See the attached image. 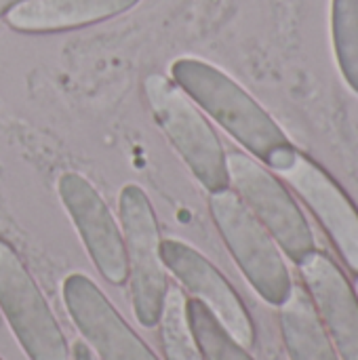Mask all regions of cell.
I'll list each match as a JSON object with an SVG mask.
<instances>
[{"mask_svg": "<svg viewBox=\"0 0 358 360\" xmlns=\"http://www.w3.org/2000/svg\"><path fill=\"white\" fill-rule=\"evenodd\" d=\"M173 82L270 171L295 148L279 122L234 78L198 57L171 63Z\"/></svg>", "mask_w": 358, "mask_h": 360, "instance_id": "6da1fadb", "label": "cell"}, {"mask_svg": "<svg viewBox=\"0 0 358 360\" xmlns=\"http://www.w3.org/2000/svg\"><path fill=\"white\" fill-rule=\"evenodd\" d=\"M148 108L196 181L211 194L230 188L226 150L203 110L162 74L143 80Z\"/></svg>", "mask_w": 358, "mask_h": 360, "instance_id": "7a4b0ae2", "label": "cell"}, {"mask_svg": "<svg viewBox=\"0 0 358 360\" xmlns=\"http://www.w3.org/2000/svg\"><path fill=\"white\" fill-rule=\"evenodd\" d=\"M209 213L232 259L270 306H281L293 289L283 251L232 188L209 194Z\"/></svg>", "mask_w": 358, "mask_h": 360, "instance_id": "3957f363", "label": "cell"}, {"mask_svg": "<svg viewBox=\"0 0 358 360\" xmlns=\"http://www.w3.org/2000/svg\"><path fill=\"white\" fill-rule=\"evenodd\" d=\"M120 230L129 262L131 304L137 323L152 329L160 321L165 295L169 289L167 270L160 257V226L156 211L137 184L122 186L118 194Z\"/></svg>", "mask_w": 358, "mask_h": 360, "instance_id": "277c9868", "label": "cell"}, {"mask_svg": "<svg viewBox=\"0 0 358 360\" xmlns=\"http://www.w3.org/2000/svg\"><path fill=\"white\" fill-rule=\"evenodd\" d=\"M230 188L295 264L317 249L314 234L285 184L245 152L226 154Z\"/></svg>", "mask_w": 358, "mask_h": 360, "instance_id": "5b68a950", "label": "cell"}, {"mask_svg": "<svg viewBox=\"0 0 358 360\" xmlns=\"http://www.w3.org/2000/svg\"><path fill=\"white\" fill-rule=\"evenodd\" d=\"M0 310L30 360H70L65 335L19 253L0 238Z\"/></svg>", "mask_w": 358, "mask_h": 360, "instance_id": "8992f818", "label": "cell"}, {"mask_svg": "<svg viewBox=\"0 0 358 360\" xmlns=\"http://www.w3.org/2000/svg\"><path fill=\"white\" fill-rule=\"evenodd\" d=\"M272 171H276L312 211L344 264L358 276V209L342 186L298 148H293Z\"/></svg>", "mask_w": 358, "mask_h": 360, "instance_id": "52a82bcc", "label": "cell"}, {"mask_svg": "<svg viewBox=\"0 0 358 360\" xmlns=\"http://www.w3.org/2000/svg\"><path fill=\"white\" fill-rule=\"evenodd\" d=\"M57 194L97 272L110 285H124L129 281V262L122 230L103 196L84 175L74 171L57 179Z\"/></svg>", "mask_w": 358, "mask_h": 360, "instance_id": "ba28073f", "label": "cell"}, {"mask_svg": "<svg viewBox=\"0 0 358 360\" xmlns=\"http://www.w3.org/2000/svg\"><path fill=\"white\" fill-rule=\"evenodd\" d=\"M61 297L76 331L101 360H160L87 274H68Z\"/></svg>", "mask_w": 358, "mask_h": 360, "instance_id": "9c48e42d", "label": "cell"}, {"mask_svg": "<svg viewBox=\"0 0 358 360\" xmlns=\"http://www.w3.org/2000/svg\"><path fill=\"white\" fill-rule=\"evenodd\" d=\"M160 257L165 270L171 272L175 281L194 295V300L203 302L243 348H253L255 325L249 310L228 278L200 251L179 238H162Z\"/></svg>", "mask_w": 358, "mask_h": 360, "instance_id": "30bf717a", "label": "cell"}, {"mask_svg": "<svg viewBox=\"0 0 358 360\" xmlns=\"http://www.w3.org/2000/svg\"><path fill=\"white\" fill-rule=\"evenodd\" d=\"M314 310L342 360H358V295L338 264L323 251L298 262Z\"/></svg>", "mask_w": 358, "mask_h": 360, "instance_id": "8fae6325", "label": "cell"}, {"mask_svg": "<svg viewBox=\"0 0 358 360\" xmlns=\"http://www.w3.org/2000/svg\"><path fill=\"white\" fill-rule=\"evenodd\" d=\"M141 0H23L6 23L23 34H53L78 30L118 17Z\"/></svg>", "mask_w": 358, "mask_h": 360, "instance_id": "7c38bea8", "label": "cell"}, {"mask_svg": "<svg viewBox=\"0 0 358 360\" xmlns=\"http://www.w3.org/2000/svg\"><path fill=\"white\" fill-rule=\"evenodd\" d=\"M279 323L289 360H342L306 289L293 285L279 306Z\"/></svg>", "mask_w": 358, "mask_h": 360, "instance_id": "4fadbf2b", "label": "cell"}, {"mask_svg": "<svg viewBox=\"0 0 358 360\" xmlns=\"http://www.w3.org/2000/svg\"><path fill=\"white\" fill-rule=\"evenodd\" d=\"M186 293L179 287H169L160 312V342L167 360H205L190 331L186 314Z\"/></svg>", "mask_w": 358, "mask_h": 360, "instance_id": "5bb4252c", "label": "cell"}, {"mask_svg": "<svg viewBox=\"0 0 358 360\" xmlns=\"http://www.w3.org/2000/svg\"><path fill=\"white\" fill-rule=\"evenodd\" d=\"M186 314L190 331L200 348L205 360H253L249 356L247 348H243L209 312V308L190 297L186 302Z\"/></svg>", "mask_w": 358, "mask_h": 360, "instance_id": "9a60e30c", "label": "cell"}, {"mask_svg": "<svg viewBox=\"0 0 358 360\" xmlns=\"http://www.w3.org/2000/svg\"><path fill=\"white\" fill-rule=\"evenodd\" d=\"M331 34L338 68L358 95V0H331Z\"/></svg>", "mask_w": 358, "mask_h": 360, "instance_id": "2e32d148", "label": "cell"}, {"mask_svg": "<svg viewBox=\"0 0 358 360\" xmlns=\"http://www.w3.org/2000/svg\"><path fill=\"white\" fill-rule=\"evenodd\" d=\"M72 360H93V354L84 342H76L72 348Z\"/></svg>", "mask_w": 358, "mask_h": 360, "instance_id": "e0dca14e", "label": "cell"}, {"mask_svg": "<svg viewBox=\"0 0 358 360\" xmlns=\"http://www.w3.org/2000/svg\"><path fill=\"white\" fill-rule=\"evenodd\" d=\"M21 2H23V0H0V19L6 17V15H8L17 4H21Z\"/></svg>", "mask_w": 358, "mask_h": 360, "instance_id": "ac0fdd59", "label": "cell"}, {"mask_svg": "<svg viewBox=\"0 0 358 360\" xmlns=\"http://www.w3.org/2000/svg\"><path fill=\"white\" fill-rule=\"evenodd\" d=\"M354 291H357V295H358V276H357V281H354Z\"/></svg>", "mask_w": 358, "mask_h": 360, "instance_id": "d6986e66", "label": "cell"}, {"mask_svg": "<svg viewBox=\"0 0 358 360\" xmlns=\"http://www.w3.org/2000/svg\"><path fill=\"white\" fill-rule=\"evenodd\" d=\"M0 360H2V359H0Z\"/></svg>", "mask_w": 358, "mask_h": 360, "instance_id": "ffe728a7", "label": "cell"}]
</instances>
